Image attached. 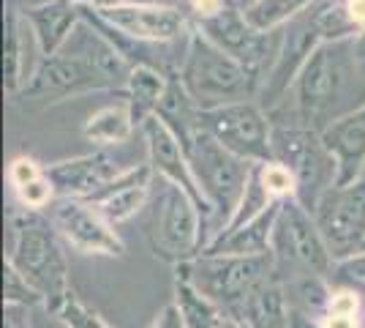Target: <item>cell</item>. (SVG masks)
Listing matches in <instances>:
<instances>
[{
	"instance_id": "23",
	"label": "cell",
	"mask_w": 365,
	"mask_h": 328,
	"mask_svg": "<svg viewBox=\"0 0 365 328\" xmlns=\"http://www.w3.org/2000/svg\"><path fill=\"white\" fill-rule=\"evenodd\" d=\"M9 184L14 189L19 205L31 211H46L49 203L58 197V192L46 175V167H41L31 156H16L9 164Z\"/></svg>"
},
{
	"instance_id": "7",
	"label": "cell",
	"mask_w": 365,
	"mask_h": 328,
	"mask_svg": "<svg viewBox=\"0 0 365 328\" xmlns=\"http://www.w3.org/2000/svg\"><path fill=\"white\" fill-rule=\"evenodd\" d=\"M185 154H188L194 178H197L199 189H202L205 200L210 205L213 217H218V230H221L229 219L235 217L257 164L232 154L229 148H224L215 140L213 134H207L202 126L194 134V140L185 145Z\"/></svg>"
},
{
	"instance_id": "28",
	"label": "cell",
	"mask_w": 365,
	"mask_h": 328,
	"mask_svg": "<svg viewBox=\"0 0 365 328\" xmlns=\"http://www.w3.org/2000/svg\"><path fill=\"white\" fill-rule=\"evenodd\" d=\"M317 0H251L243 6L245 19L257 28V31H281L289 19L303 14L308 6H314Z\"/></svg>"
},
{
	"instance_id": "16",
	"label": "cell",
	"mask_w": 365,
	"mask_h": 328,
	"mask_svg": "<svg viewBox=\"0 0 365 328\" xmlns=\"http://www.w3.org/2000/svg\"><path fill=\"white\" fill-rule=\"evenodd\" d=\"M155 181L150 161L137 164L120 170L112 181H107L96 194L88 197V203L96 205L101 211V217L107 219L109 224H123L128 219H134L145 208V203L150 200V187Z\"/></svg>"
},
{
	"instance_id": "39",
	"label": "cell",
	"mask_w": 365,
	"mask_h": 328,
	"mask_svg": "<svg viewBox=\"0 0 365 328\" xmlns=\"http://www.w3.org/2000/svg\"><path fill=\"white\" fill-rule=\"evenodd\" d=\"M88 6H112V3H155V0H79Z\"/></svg>"
},
{
	"instance_id": "25",
	"label": "cell",
	"mask_w": 365,
	"mask_h": 328,
	"mask_svg": "<svg viewBox=\"0 0 365 328\" xmlns=\"http://www.w3.org/2000/svg\"><path fill=\"white\" fill-rule=\"evenodd\" d=\"M251 328H289V301L281 282L262 284L240 309Z\"/></svg>"
},
{
	"instance_id": "18",
	"label": "cell",
	"mask_w": 365,
	"mask_h": 328,
	"mask_svg": "<svg viewBox=\"0 0 365 328\" xmlns=\"http://www.w3.org/2000/svg\"><path fill=\"white\" fill-rule=\"evenodd\" d=\"M338 164L335 184H351L365 170V101L357 109L335 118L319 131Z\"/></svg>"
},
{
	"instance_id": "30",
	"label": "cell",
	"mask_w": 365,
	"mask_h": 328,
	"mask_svg": "<svg viewBox=\"0 0 365 328\" xmlns=\"http://www.w3.org/2000/svg\"><path fill=\"white\" fill-rule=\"evenodd\" d=\"M52 314L61 320L63 326H68V328H112L101 314L96 312V309H91L82 298L76 296L74 290L66 293V298L61 301V307Z\"/></svg>"
},
{
	"instance_id": "11",
	"label": "cell",
	"mask_w": 365,
	"mask_h": 328,
	"mask_svg": "<svg viewBox=\"0 0 365 328\" xmlns=\"http://www.w3.org/2000/svg\"><path fill=\"white\" fill-rule=\"evenodd\" d=\"M199 126L207 134H213L232 154L248 159L254 164L273 159V121L257 99H243V101H229V104L202 109Z\"/></svg>"
},
{
	"instance_id": "2",
	"label": "cell",
	"mask_w": 365,
	"mask_h": 328,
	"mask_svg": "<svg viewBox=\"0 0 365 328\" xmlns=\"http://www.w3.org/2000/svg\"><path fill=\"white\" fill-rule=\"evenodd\" d=\"M6 260L14 263L16 271L41 290L46 312H55L71 290L61 235L44 211L22 208L11 214V252Z\"/></svg>"
},
{
	"instance_id": "14",
	"label": "cell",
	"mask_w": 365,
	"mask_h": 328,
	"mask_svg": "<svg viewBox=\"0 0 365 328\" xmlns=\"http://www.w3.org/2000/svg\"><path fill=\"white\" fill-rule=\"evenodd\" d=\"M107 25H112L125 39L142 44H178L191 33V16L178 6L167 3H112L91 6Z\"/></svg>"
},
{
	"instance_id": "20",
	"label": "cell",
	"mask_w": 365,
	"mask_h": 328,
	"mask_svg": "<svg viewBox=\"0 0 365 328\" xmlns=\"http://www.w3.org/2000/svg\"><path fill=\"white\" fill-rule=\"evenodd\" d=\"M278 208H281V200L243 224L218 230L213 235V241L202 249V254H262V252H270Z\"/></svg>"
},
{
	"instance_id": "21",
	"label": "cell",
	"mask_w": 365,
	"mask_h": 328,
	"mask_svg": "<svg viewBox=\"0 0 365 328\" xmlns=\"http://www.w3.org/2000/svg\"><path fill=\"white\" fill-rule=\"evenodd\" d=\"M3 31H6V36H3V88L11 99H16L33 71V66H28V55H25L28 52L25 36L31 33V28H28L22 11L9 6Z\"/></svg>"
},
{
	"instance_id": "5",
	"label": "cell",
	"mask_w": 365,
	"mask_h": 328,
	"mask_svg": "<svg viewBox=\"0 0 365 328\" xmlns=\"http://www.w3.org/2000/svg\"><path fill=\"white\" fill-rule=\"evenodd\" d=\"M161 192L153 200V217L148 227V241L158 260L169 266H180L194 260L210 244L207 235V214L182 187L155 178Z\"/></svg>"
},
{
	"instance_id": "42",
	"label": "cell",
	"mask_w": 365,
	"mask_h": 328,
	"mask_svg": "<svg viewBox=\"0 0 365 328\" xmlns=\"http://www.w3.org/2000/svg\"><path fill=\"white\" fill-rule=\"evenodd\" d=\"M76 3H79V0H76Z\"/></svg>"
},
{
	"instance_id": "26",
	"label": "cell",
	"mask_w": 365,
	"mask_h": 328,
	"mask_svg": "<svg viewBox=\"0 0 365 328\" xmlns=\"http://www.w3.org/2000/svg\"><path fill=\"white\" fill-rule=\"evenodd\" d=\"M137 131L134 118L128 104H112V107H101L88 118V124L82 129V137L96 145H120L128 142L131 134Z\"/></svg>"
},
{
	"instance_id": "40",
	"label": "cell",
	"mask_w": 365,
	"mask_h": 328,
	"mask_svg": "<svg viewBox=\"0 0 365 328\" xmlns=\"http://www.w3.org/2000/svg\"><path fill=\"white\" fill-rule=\"evenodd\" d=\"M360 249H365V241H363V247H360Z\"/></svg>"
},
{
	"instance_id": "1",
	"label": "cell",
	"mask_w": 365,
	"mask_h": 328,
	"mask_svg": "<svg viewBox=\"0 0 365 328\" xmlns=\"http://www.w3.org/2000/svg\"><path fill=\"white\" fill-rule=\"evenodd\" d=\"M363 101L365 63L357 52V39H335L322 41L308 55L289 96L267 115L270 121H292L322 131Z\"/></svg>"
},
{
	"instance_id": "3",
	"label": "cell",
	"mask_w": 365,
	"mask_h": 328,
	"mask_svg": "<svg viewBox=\"0 0 365 328\" xmlns=\"http://www.w3.org/2000/svg\"><path fill=\"white\" fill-rule=\"evenodd\" d=\"M178 77L199 104V109L259 96V79L194 25L178 63Z\"/></svg>"
},
{
	"instance_id": "4",
	"label": "cell",
	"mask_w": 365,
	"mask_h": 328,
	"mask_svg": "<svg viewBox=\"0 0 365 328\" xmlns=\"http://www.w3.org/2000/svg\"><path fill=\"white\" fill-rule=\"evenodd\" d=\"M224 312H240L262 284L275 279L273 252L262 254H197L175 266Z\"/></svg>"
},
{
	"instance_id": "36",
	"label": "cell",
	"mask_w": 365,
	"mask_h": 328,
	"mask_svg": "<svg viewBox=\"0 0 365 328\" xmlns=\"http://www.w3.org/2000/svg\"><path fill=\"white\" fill-rule=\"evenodd\" d=\"M289 328H322V317L289 304Z\"/></svg>"
},
{
	"instance_id": "31",
	"label": "cell",
	"mask_w": 365,
	"mask_h": 328,
	"mask_svg": "<svg viewBox=\"0 0 365 328\" xmlns=\"http://www.w3.org/2000/svg\"><path fill=\"white\" fill-rule=\"evenodd\" d=\"M327 279L333 287H349V290L365 298V249L351 252L346 257H338Z\"/></svg>"
},
{
	"instance_id": "41",
	"label": "cell",
	"mask_w": 365,
	"mask_h": 328,
	"mask_svg": "<svg viewBox=\"0 0 365 328\" xmlns=\"http://www.w3.org/2000/svg\"><path fill=\"white\" fill-rule=\"evenodd\" d=\"M363 175H365V170H363Z\"/></svg>"
},
{
	"instance_id": "10",
	"label": "cell",
	"mask_w": 365,
	"mask_h": 328,
	"mask_svg": "<svg viewBox=\"0 0 365 328\" xmlns=\"http://www.w3.org/2000/svg\"><path fill=\"white\" fill-rule=\"evenodd\" d=\"M197 31H202L213 44L229 52L235 61H240L259 79L267 77V71L273 69L281 47V31H257L248 19H245L243 6H237L235 0H227V6L215 14L205 16L199 22H191Z\"/></svg>"
},
{
	"instance_id": "15",
	"label": "cell",
	"mask_w": 365,
	"mask_h": 328,
	"mask_svg": "<svg viewBox=\"0 0 365 328\" xmlns=\"http://www.w3.org/2000/svg\"><path fill=\"white\" fill-rule=\"evenodd\" d=\"M139 131H142L145 145H148V161H150L155 178H164V181H172V184L182 187L194 200H197L199 208H202L207 217H213V211H210V205L205 200L197 178H194L188 154H185L182 142L175 137V131H172L158 115H153L150 121H145Z\"/></svg>"
},
{
	"instance_id": "19",
	"label": "cell",
	"mask_w": 365,
	"mask_h": 328,
	"mask_svg": "<svg viewBox=\"0 0 365 328\" xmlns=\"http://www.w3.org/2000/svg\"><path fill=\"white\" fill-rule=\"evenodd\" d=\"M22 16L31 28L38 55H52L68 41V36L82 22V3L76 0H41L22 9Z\"/></svg>"
},
{
	"instance_id": "13",
	"label": "cell",
	"mask_w": 365,
	"mask_h": 328,
	"mask_svg": "<svg viewBox=\"0 0 365 328\" xmlns=\"http://www.w3.org/2000/svg\"><path fill=\"white\" fill-rule=\"evenodd\" d=\"M314 219L335 260L360 249L365 241V175L327 189L314 208Z\"/></svg>"
},
{
	"instance_id": "35",
	"label": "cell",
	"mask_w": 365,
	"mask_h": 328,
	"mask_svg": "<svg viewBox=\"0 0 365 328\" xmlns=\"http://www.w3.org/2000/svg\"><path fill=\"white\" fill-rule=\"evenodd\" d=\"M3 328H31V323H28V307L3 304Z\"/></svg>"
},
{
	"instance_id": "27",
	"label": "cell",
	"mask_w": 365,
	"mask_h": 328,
	"mask_svg": "<svg viewBox=\"0 0 365 328\" xmlns=\"http://www.w3.org/2000/svg\"><path fill=\"white\" fill-rule=\"evenodd\" d=\"M172 290H175L172 301L178 304L182 320H185V328H215L218 320L224 317V309L178 271H175V287Z\"/></svg>"
},
{
	"instance_id": "29",
	"label": "cell",
	"mask_w": 365,
	"mask_h": 328,
	"mask_svg": "<svg viewBox=\"0 0 365 328\" xmlns=\"http://www.w3.org/2000/svg\"><path fill=\"white\" fill-rule=\"evenodd\" d=\"M3 304H16V307H44V296L41 290L31 284L19 271H16L14 263H3Z\"/></svg>"
},
{
	"instance_id": "33",
	"label": "cell",
	"mask_w": 365,
	"mask_h": 328,
	"mask_svg": "<svg viewBox=\"0 0 365 328\" xmlns=\"http://www.w3.org/2000/svg\"><path fill=\"white\" fill-rule=\"evenodd\" d=\"M227 6V0H185V14L191 16V22H199L205 16L215 14Z\"/></svg>"
},
{
	"instance_id": "9",
	"label": "cell",
	"mask_w": 365,
	"mask_h": 328,
	"mask_svg": "<svg viewBox=\"0 0 365 328\" xmlns=\"http://www.w3.org/2000/svg\"><path fill=\"white\" fill-rule=\"evenodd\" d=\"M93 91H118L115 82L96 66L82 49L63 44L52 55H41L33 66L31 77L16 99L25 101H63Z\"/></svg>"
},
{
	"instance_id": "22",
	"label": "cell",
	"mask_w": 365,
	"mask_h": 328,
	"mask_svg": "<svg viewBox=\"0 0 365 328\" xmlns=\"http://www.w3.org/2000/svg\"><path fill=\"white\" fill-rule=\"evenodd\" d=\"M167 85L169 71H164V69H155V66H134L131 69L123 96H125V104L131 109V118H134L137 129H142V124L150 121L158 112V104L167 94Z\"/></svg>"
},
{
	"instance_id": "24",
	"label": "cell",
	"mask_w": 365,
	"mask_h": 328,
	"mask_svg": "<svg viewBox=\"0 0 365 328\" xmlns=\"http://www.w3.org/2000/svg\"><path fill=\"white\" fill-rule=\"evenodd\" d=\"M199 104L191 99V94L185 91V85L178 77V69L169 71V85L167 94L158 104V118L175 131V137L182 142V148L194 140V134L199 131Z\"/></svg>"
},
{
	"instance_id": "37",
	"label": "cell",
	"mask_w": 365,
	"mask_h": 328,
	"mask_svg": "<svg viewBox=\"0 0 365 328\" xmlns=\"http://www.w3.org/2000/svg\"><path fill=\"white\" fill-rule=\"evenodd\" d=\"M322 328H363V323L351 314H322Z\"/></svg>"
},
{
	"instance_id": "32",
	"label": "cell",
	"mask_w": 365,
	"mask_h": 328,
	"mask_svg": "<svg viewBox=\"0 0 365 328\" xmlns=\"http://www.w3.org/2000/svg\"><path fill=\"white\" fill-rule=\"evenodd\" d=\"M363 301L365 298L360 293H354L349 287H333V296L327 304V312L324 314H351V317H360L363 314Z\"/></svg>"
},
{
	"instance_id": "17",
	"label": "cell",
	"mask_w": 365,
	"mask_h": 328,
	"mask_svg": "<svg viewBox=\"0 0 365 328\" xmlns=\"http://www.w3.org/2000/svg\"><path fill=\"white\" fill-rule=\"evenodd\" d=\"M120 170V164L104 151H93V154L46 164V175L58 192V197H79V200H88Z\"/></svg>"
},
{
	"instance_id": "34",
	"label": "cell",
	"mask_w": 365,
	"mask_h": 328,
	"mask_svg": "<svg viewBox=\"0 0 365 328\" xmlns=\"http://www.w3.org/2000/svg\"><path fill=\"white\" fill-rule=\"evenodd\" d=\"M150 328H185V320H182L178 304H175V301H169L167 307L155 314V320L150 323Z\"/></svg>"
},
{
	"instance_id": "8",
	"label": "cell",
	"mask_w": 365,
	"mask_h": 328,
	"mask_svg": "<svg viewBox=\"0 0 365 328\" xmlns=\"http://www.w3.org/2000/svg\"><path fill=\"white\" fill-rule=\"evenodd\" d=\"M273 159L284 161L297 181V200L314 214L322 194L338 181V164L319 131L292 121H273Z\"/></svg>"
},
{
	"instance_id": "38",
	"label": "cell",
	"mask_w": 365,
	"mask_h": 328,
	"mask_svg": "<svg viewBox=\"0 0 365 328\" xmlns=\"http://www.w3.org/2000/svg\"><path fill=\"white\" fill-rule=\"evenodd\" d=\"M215 328H251V323H248L245 314H240V312H224V317L218 320Z\"/></svg>"
},
{
	"instance_id": "12",
	"label": "cell",
	"mask_w": 365,
	"mask_h": 328,
	"mask_svg": "<svg viewBox=\"0 0 365 328\" xmlns=\"http://www.w3.org/2000/svg\"><path fill=\"white\" fill-rule=\"evenodd\" d=\"M46 217L55 224L63 241L79 254L93 257H125V244L115 224L101 217V211L79 197H55Z\"/></svg>"
},
{
	"instance_id": "6",
	"label": "cell",
	"mask_w": 365,
	"mask_h": 328,
	"mask_svg": "<svg viewBox=\"0 0 365 328\" xmlns=\"http://www.w3.org/2000/svg\"><path fill=\"white\" fill-rule=\"evenodd\" d=\"M270 252L275 260V282H287V277L297 279L305 274L330 277L335 263L333 252L317 227L314 214L297 197L281 200L270 238Z\"/></svg>"
}]
</instances>
